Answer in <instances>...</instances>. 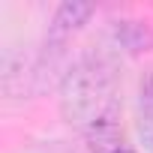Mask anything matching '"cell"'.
<instances>
[{
    "label": "cell",
    "mask_w": 153,
    "mask_h": 153,
    "mask_svg": "<svg viewBox=\"0 0 153 153\" xmlns=\"http://www.w3.org/2000/svg\"><path fill=\"white\" fill-rule=\"evenodd\" d=\"M135 120H138V135H141L144 147L153 153V69L144 72V78H141V84H138Z\"/></svg>",
    "instance_id": "3"
},
{
    "label": "cell",
    "mask_w": 153,
    "mask_h": 153,
    "mask_svg": "<svg viewBox=\"0 0 153 153\" xmlns=\"http://www.w3.org/2000/svg\"><path fill=\"white\" fill-rule=\"evenodd\" d=\"M108 153H132V150H129V147H123V144H117V147H111Z\"/></svg>",
    "instance_id": "4"
},
{
    "label": "cell",
    "mask_w": 153,
    "mask_h": 153,
    "mask_svg": "<svg viewBox=\"0 0 153 153\" xmlns=\"http://www.w3.org/2000/svg\"><path fill=\"white\" fill-rule=\"evenodd\" d=\"M60 114L90 141H108L117 132L120 84L117 72L102 57L78 60L60 81Z\"/></svg>",
    "instance_id": "1"
},
{
    "label": "cell",
    "mask_w": 153,
    "mask_h": 153,
    "mask_svg": "<svg viewBox=\"0 0 153 153\" xmlns=\"http://www.w3.org/2000/svg\"><path fill=\"white\" fill-rule=\"evenodd\" d=\"M93 15V3H81V0H66V3L54 12V18H51V42H57V45H63L72 33H78L84 24H87V18Z\"/></svg>",
    "instance_id": "2"
}]
</instances>
